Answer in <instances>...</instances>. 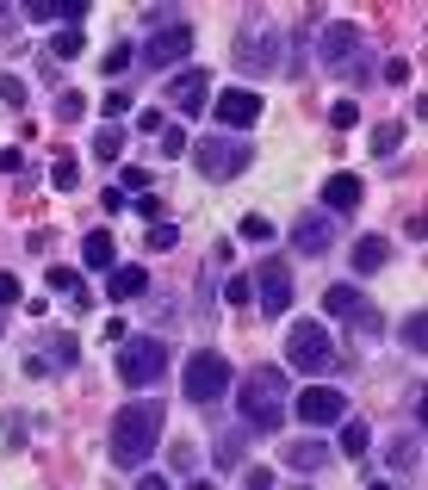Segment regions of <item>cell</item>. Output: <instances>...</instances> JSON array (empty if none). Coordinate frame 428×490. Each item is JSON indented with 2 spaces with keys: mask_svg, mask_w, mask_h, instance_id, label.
<instances>
[{
  "mask_svg": "<svg viewBox=\"0 0 428 490\" xmlns=\"http://www.w3.org/2000/svg\"><path fill=\"white\" fill-rule=\"evenodd\" d=\"M329 124H335V130L360 124V106H354V100H335V106H329Z\"/></svg>",
  "mask_w": 428,
  "mask_h": 490,
  "instance_id": "cell-37",
  "label": "cell"
},
{
  "mask_svg": "<svg viewBox=\"0 0 428 490\" xmlns=\"http://www.w3.org/2000/svg\"><path fill=\"white\" fill-rule=\"evenodd\" d=\"M249 162H255V143H236V137H205V143L193 149V168H199L205 180H236Z\"/></svg>",
  "mask_w": 428,
  "mask_h": 490,
  "instance_id": "cell-6",
  "label": "cell"
},
{
  "mask_svg": "<svg viewBox=\"0 0 428 490\" xmlns=\"http://www.w3.org/2000/svg\"><path fill=\"white\" fill-rule=\"evenodd\" d=\"M236 69H243V75H274V69H280V37H274V31H249V37L236 44Z\"/></svg>",
  "mask_w": 428,
  "mask_h": 490,
  "instance_id": "cell-13",
  "label": "cell"
},
{
  "mask_svg": "<svg viewBox=\"0 0 428 490\" xmlns=\"http://www.w3.org/2000/svg\"><path fill=\"white\" fill-rule=\"evenodd\" d=\"M268 237H274V224H268L261 212H249V218H243V243H268Z\"/></svg>",
  "mask_w": 428,
  "mask_h": 490,
  "instance_id": "cell-34",
  "label": "cell"
},
{
  "mask_svg": "<svg viewBox=\"0 0 428 490\" xmlns=\"http://www.w3.org/2000/svg\"><path fill=\"white\" fill-rule=\"evenodd\" d=\"M161 428H168V410H161V397H137V403H125V410L112 416V428H106V453H112V466H125V472H143V466L155 460V441H161Z\"/></svg>",
  "mask_w": 428,
  "mask_h": 490,
  "instance_id": "cell-1",
  "label": "cell"
},
{
  "mask_svg": "<svg viewBox=\"0 0 428 490\" xmlns=\"http://www.w3.org/2000/svg\"><path fill=\"white\" fill-rule=\"evenodd\" d=\"M50 292H56V298H69V304H87L81 273H75V267H56V261H50Z\"/></svg>",
  "mask_w": 428,
  "mask_h": 490,
  "instance_id": "cell-22",
  "label": "cell"
},
{
  "mask_svg": "<svg viewBox=\"0 0 428 490\" xmlns=\"http://www.w3.org/2000/svg\"><path fill=\"white\" fill-rule=\"evenodd\" d=\"M329 243H335V218H329V212H304V218L292 224V248H298L304 261L329 254Z\"/></svg>",
  "mask_w": 428,
  "mask_h": 490,
  "instance_id": "cell-12",
  "label": "cell"
},
{
  "mask_svg": "<svg viewBox=\"0 0 428 490\" xmlns=\"http://www.w3.org/2000/svg\"><path fill=\"white\" fill-rule=\"evenodd\" d=\"M298 422L304 428H335L342 416H348V391H335V385H310V391H298Z\"/></svg>",
  "mask_w": 428,
  "mask_h": 490,
  "instance_id": "cell-9",
  "label": "cell"
},
{
  "mask_svg": "<svg viewBox=\"0 0 428 490\" xmlns=\"http://www.w3.org/2000/svg\"><path fill=\"white\" fill-rule=\"evenodd\" d=\"M155 137H161V143H155V149H161V155H186V149H193V143H186V130H180V124H161V130H155Z\"/></svg>",
  "mask_w": 428,
  "mask_h": 490,
  "instance_id": "cell-29",
  "label": "cell"
},
{
  "mask_svg": "<svg viewBox=\"0 0 428 490\" xmlns=\"http://www.w3.org/2000/svg\"><path fill=\"white\" fill-rule=\"evenodd\" d=\"M186 56H193V25H186V19H168V25H155V37L137 50L143 69H180Z\"/></svg>",
  "mask_w": 428,
  "mask_h": 490,
  "instance_id": "cell-7",
  "label": "cell"
},
{
  "mask_svg": "<svg viewBox=\"0 0 428 490\" xmlns=\"http://www.w3.org/2000/svg\"><path fill=\"white\" fill-rule=\"evenodd\" d=\"M143 292H149V273H143V267H112V273H106V298L131 304V298H143Z\"/></svg>",
  "mask_w": 428,
  "mask_h": 490,
  "instance_id": "cell-18",
  "label": "cell"
},
{
  "mask_svg": "<svg viewBox=\"0 0 428 490\" xmlns=\"http://www.w3.org/2000/svg\"><path fill=\"white\" fill-rule=\"evenodd\" d=\"M6 304H19V279H12V273H0V311H6Z\"/></svg>",
  "mask_w": 428,
  "mask_h": 490,
  "instance_id": "cell-44",
  "label": "cell"
},
{
  "mask_svg": "<svg viewBox=\"0 0 428 490\" xmlns=\"http://www.w3.org/2000/svg\"><path fill=\"white\" fill-rule=\"evenodd\" d=\"M75 180H81V168H75L69 155H56V168H50V187H56V193H75Z\"/></svg>",
  "mask_w": 428,
  "mask_h": 490,
  "instance_id": "cell-30",
  "label": "cell"
},
{
  "mask_svg": "<svg viewBox=\"0 0 428 490\" xmlns=\"http://www.w3.org/2000/svg\"><path fill=\"white\" fill-rule=\"evenodd\" d=\"M385 81H398V87H404V81H410V62H404V56H391V62H385Z\"/></svg>",
  "mask_w": 428,
  "mask_h": 490,
  "instance_id": "cell-42",
  "label": "cell"
},
{
  "mask_svg": "<svg viewBox=\"0 0 428 490\" xmlns=\"http://www.w3.org/2000/svg\"><path fill=\"white\" fill-rule=\"evenodd\" d=\"M50 361H56V367H75V361H81L75 336H56V342H50Z\"/></svg>",
  "mask_w": 428,
  "mask_h": 490,
  "instance_id": "cell-35",
  "label": "cell"
},
{
  "mask_svg": "<svg viewBox=\"0 0 428 490\" xmlns=\"http://www.w3.org/2000/svg\"><path fill=\"white\" fill-rule=\"evenodd\" d=\"M81 119H87V94L56 87V124H81Z\"/></svg>",
  "mask_w": 428,
  "mask_h": 490,
  "instance_id": "cell-23",
  "label": "cell"
},
{
  "mask_svg": "<svg viewBox=\"0 0 428 490\" xmlns=\"http://www.w3.org/2000/svg\"><path fill=\"white\" fill-rule=\"evenodd\" d=\"M119 155H125V130H119V124H106V130L94 137V162H106V168H112Z\"/></svg>",
  "mask_w": 428,
  "mask_h": 490,
  "instance_id": "cell-24",
  "label": "cell"
},
{
  "mask_svg": "<svg viewBox=\"0 0 428 490\" xmlns=\"http://www.w3.org/2000/svg\"><path fill=\"white\" fill-rule=\"evenodd\" d=\"M143 187H149V174H143V168H125V187H119V193L131 199V193H143Z\"/></svg>",
  "mask_w": 428,
  "mask_h": 490,
  "instance_id": "cell-41",
  "label": "cell"
},
{
  "mask_svg": "<svg viewBox=\"0 0 428 490\" xmlns=\"http://www.w3.org/2000/svg\"><path fill=\"white\" fill-rule=\"evenodd\" d=\"M81 50H87V37H81V31H75V25H62V31H56V37H50V56H62V62H75V56H81Z\"/></svg>",
  "mask_w": 428,
  "mask_h": 490,
  "instance_id": "cell-25",
  "label": "cell"
},
{
  "mask_svg": "<svg viewBox=\"0 0 428 490\" xmlns=\"http://www.w3.org/2000/svg\"><path fill=\"white\" fill-rule=\"evenodd\" d=\"M161 372H168V342H161V336H125V342H119V378H125L131 391L161 385Z\"/></svg>",
  "mask_w": 428,
  "mask_h": 490,
  "instance_id": "cell-3",
  "label": "cell"
},
{
  "mask_svg": "<svg viewBox=\"0 0 428 490\" xmlns=\"http://www.w3.org/2000/svg\"><path fill=\"white\" fill-rule=\"evenodd\" d=\"M0 106H12V112L25 106V81H19V75H6V69H0Z\"/></svg>",
  "mask_w": 428,
  "mask_h": 490,
  "instance_id": "cell-32",
  "label": "cell"
},
{
  "mask_svg": "<svg viewBox=\"0 0 428 490\" xmlns=\"http://www.w3.org/2000/svg\"><path fill=\"white\" fill-rule=\"evenodd\" d=\"M218 466H243V435H218Z\"/></svg>",
  "mask_w": 428,
  "mask_h": 490,
  "instance_id": "cell-31",
  "label": "cell"
},
{
  "mask_svg": "<svg viewBox=\"0 0 428 490\" xmlns=\"http://www.w3.org/2000/svg\"><path fill=\"white\" fill-rule=\"evenodd\" d=\"M285 372L280 367H255L243 378V422L255 428V435H280L285 422Z\"/></svg>",
  "mask_w": 428,
  "mask_h": 490,
  "instance_id": "cell-2",
  "label": "cell"
},
{
  "mask_svg": "<svg viewBox=\"0 0 428 490\" xmlns=\"http://www.w3.org/2000/svg\"><path fill=\"white\" fill-rule=\"evenodd\" d=\"M224 298H230V304H249V298H255V286H249V273H236V279L224 286Z\"/></svg>",
  "mask_w": 428,
  "mask_h": 490,
  "instance_id": "cell-39",
  "label": "cell"
},
{
  "mask_svg": "<svg viewBox=\"0 0 428 490\" xmlns=\"http://www.w3.org/2000/svg\"><path fill=\"white\" fill-rule=\"evenodd\" d=\"M137 212L149 218V224H155V218H161V199H155V193H137Z\"/></svg>",
  "mask_w": 428,
  "mask_h": 490,
  "instance_id": "cell-45",
  "label": "cell"
},
{
  "mask_svg": "<svg viewBox=\"0 0 428 490\" xmlns=\"http://www.w3.org/2000/svg\"><path fill=\"white\" fill-rule=\"evenodd\" d=\"M0 174H25V155H19V149H6V155H0Z\"/></svg>",
  "mask_w": 428,
  "mask_h": 490,
  "instance_id": "cell-46",
  "label": "cell"
},
{
  "mask_svg": "<svg viewBox=\"0 0 428 490\" xmlns=\"http://www.w3.org/2000/svg\"><path fill=\"white\" fill-rule=\"evenodd\" d=\"M285 361H292V372H329L342 354H335L323 323H292L285 329Z\"/></svg>",
  "mask_w": 428,
  "mask_h": 490,
  "instance_id": "cell-4",
  "label": "cell"
},
{
  "mask_svg": "<svg viewBox=\"0 0 428 490\" xmlns=\"http://www.w3.org/2000/svg\"><path fill=\"white\" fill-rule=\"evenodd\" d=\"M366 447H373V428H366L360 416H342V422H335V453H348V460H366Z\"/></svg>",
  "mask_w": 428,
  "mask_h": 490,
  "instance_id": "cell-17",
  "label": "cell"
},
{
  "mask_svg": "<svg viewBox=\"0 0 428 490\" xmlns=\"http://www.w3.org/2000/svg\"><path fill=\"white\" fill-rule=\"evenodd\" d=\"M416 460H423V435H398V441L385 447V466H391V472H410Z\"/></svg>",
  "mask_w": 428,
  "mask_h": 490,
  "instance_id": "cell-21",
  "label": "cell"
},
{
  "mask_svg": "<svg viewBox=\"0 0 428 490\" xmlns=\"http://www.w3.org/2000/svg\"><path fill=\"white\" fill-rule=\"evenodd\" d=\"M280 453H285L292 472H323V466H329V447H323V441H285Z\"/></svg>",
  "mask_w": 428,
  "mask_h": 490,
  "instance_id": "cell-19",
  "label": "cell"
},
{
  "mask_svg": "<svg viewBox=\"0 0 428 490\" xmlns=\"http://www.w3.org/2000/svg\"><path fill=\"white\" fill-rule=\"evenodd\" d=\"M174 243H180V230H174V224H149V248H155V254H168Z\"/></svg>",
  "mask_w": 428,
  "mask_h": 490,
  "instance_id": "cell-36",
  "label": "cell"
},
{
  "mask_svg": "<svg viewBox=\"0 0 428 490\" xmlns=\"http://www.w3.org/2000/svg\"><path fill=\"white\" fill-rule=\"evenodd\" d=\"M249 286H255V298H261V311L268 317H285L292 311V261H261L255 273H249Z\"/></svg>",
  "mask_w": 428,
  "mask_h": 490,
  "instance_id": "cell-8",
  "label": "cell"
},
{
  "mask_svg": "<svg viewBox=\"0 0 428 490\" xmlns=\"http://www.w3.org/2000/svg\"><path fill=\"white\" fill-rule=\"evenodd\" d=\"M186 490H218V485H211V478H193V485H186Z\"/></svg>",
  "mask_w": 428,
  "mask_h": 490,
  "instance_id": "cell-48",
  "label": "cell"
},
{
  "mask_svg": "<svg viewBox=\"0 0 428 490\" xmlns=\"http://www.w3.org/2000/svg\"><path fill=\"white\" fill-rule=\"evenodd\" d=\"M180 391H186L193 403H218V397L230 391V361H224L218 348H199V354L180 367Z\"/></svg>",
  "mask_w": 428,
  "mask_h": 490,
  "instance_id": "cell-5",
  "label": "cell"
},
{
  "mask_svg": "<svg viewBox=\"0 0 428 490\" xmlns=\"http://www.w3.org/2000/svg\"><path fill=\"white\" fill-rule=\"evenodd\" d=\"M354 304H360L354 286H329V292H323V311H329V317H354Z\"/></svg>",
  "mask_w": 428,
  "mask_h": 490,
  "instance_id": "cell-26",
  "label": "cell"
},
{
  "mask_svg": "<svg viewBox=\"0 0 428 490\" xmlns=\"http://www.w3.org/2000/svg\"><path fill=\"white\" fill-rule=\"evenodd\" d=\"M137 490H174V485H168L161 472H143V478H137Z\"/></svg>",
  "mask_w": 428,
  "mask_h": 490,
  "instance_id": "cell-47",
  "label": "cell"
},
{
  "mask_svg": "<svg viewBox=\"0 0 428 490\" xmlns=\"http://www.w3.org/2000/svg\"><path fill=\"white\" fill-rule=\"evenodd\" d=\"M360 56H366V44H360L354 25H329V31H323V69H329V75L360 69Z\"/></svg>",
  "mask_w": 428,
  "mask_h": 490,
  "instance_id": "cell-10",
  "label": "cell"
},
{
  "mask_svg": "<svg viewBox=\"0 0 428 490\" xmlns=\"http://www.w3.org/2000/svg\"><path fill=\"white\" fill-rule=\"evenodd\" d=\"M168 94H174V106H180V119H199V112H205V94H211V75L186 62V69H180V75L168 81Z\"/></svg>",
  "mask_w": 428,
  "mask_h": 490,
  "instance_id": "cell-14",
  "label": "cell"
},
{
  "mask_svg": "<svg viewBox=\"0 0 428 490\" xmlns=\"http://www.w3.org/2000/svg\"><path fill=\"white\" fill-rule=\"evenodd\" d=\"M360 199H366V180H360V174H329V180H323V205H329V218L360 212Z\"/></svg>",
  "mask_w": 428,
  "mask_h": 490,
  "instance_id": "cell-15",
  "label": "cell"
},
{
  "mask_svg": "<svg viewBox=\"0 0 428 490\" xmlns=\"http://www.w3.org/2000/svg\"><path fill=\"white\" fill-rule=\"evenodd\" d=\"M243 490H274V472H268V466H249V472H243Z\"/></svg>",
  "mask_w": 428,
  "mask_h": 490,
  "instance_id": "cell-40",
  "label": "cell"
},
{
  "mask_svg": "<svg viewBox=\"0 0 428 490\" xmlns=\"http://www.w3.org/2000/svg\"><path fill=\"white\" fill-rule=\"evenodd\" d=\"M131 112V94H106V119H125Z\"/></svg>",
  "mask_w": 428,
  "mask_h": 490,
  "instance_id": "cell-43",
  "label": "cell"
},
{
  "mask_svg": "<svg viewBox=\"0 0 428 490\" xmlns=\"http://www.w3.org/2000/svg\"><path fill=\"white\" fill-rule=\"evenodd\" d=\"M81 261H87V273H112V267H119L112 230H87V237H81Z\"/></svg>",
  "mask_w": 428,
  "mask_h": 490,
  "instance_id": "cell-16",
  "label": "cell"
},
{
  "mask_svg": "<svg viewBox=\"0 0 428 490\" xmlns=\"http://www.w3.org/2000/svg\"><path fill=\"white\" fill-rule=\"evenodd\" d=\"M385 261H391V243L385 237H360L354 243V273H379Z\"/></svg>",
  "mask_w": 428,
  "mask_h": 490,
  "instance_id": "cell-20",
  "label": "cell"
},
{
  "mask_svg": "<svg viewBox=\"0 0 428 490\" xmlns=\"http://www.w3.org/2000/svg\"><path fill=\"white\" fill-rule=\"evenodd\" d=\"M404 149V124H379L373 130V155H398Z\"/></svg>",
  "mask_w": 428,
  "mask_h": 490,
  "instance_id": "cell-27",
  "label": "cell"
},
{
  "mask_svg": "<svg viewBox=\"0 0 428 490\" xmlns=\"http://www.w3.org/2000/svg\"><path fill=\"white\" fill-rule=\"evenodd\" d=\"M131 62H137V50H131V44H112V50H106V75H125Z\"/></svg>",
  "mask_w": 428,
  "mask_h": 490,
  "instance_id": "cell-33",
  "label": "cell"
},
{
  "mask_svg": "<svg viewBox=\"0 0 428 490\" xmlns=\"http://www.w3.org/2000/svg\"><path fill=\"white\" fill-rule=\"evenodd\" d=\"M211 112H218V124H224V130H249V124L261 119V94H255V87H224Z\"/></svg>",
  "mask_w": 428,
  "mask_h": 490,
  "instance_id": "cell-11",
  "label": "cell"
},
{
  "mask_svg": "<svg viewBox=\"0 0 428 490\" xmlns=\"http://www.w3.org/2000/svg\"><path fill=\"white\" fill-rule=\"evenodd\" d=\"M423 336H428V317H423V311H410V317H404V348H410V354H423V348H428Z\"/></svg>",
  "mask_w": 428,
  "mask_h": 490,
  "instance_id": "cell-28",
  "label": "cell"
},
{
  "mask_svg": "<svg viewBox=\"0 0 428 490\" xmlns=\"http://www.w3.org/2000/svg\"><path fill=\"white\" fill-rule=\"evenodd\" d=\"M348 323H354L360 336H379V311H373V304H354V317H348Z\"/></svg>",
  "mask_w": 428,
  "mask_h": 490,
  "instance_id": "cell-38",
  "label": "cell"
}]
</instances>
